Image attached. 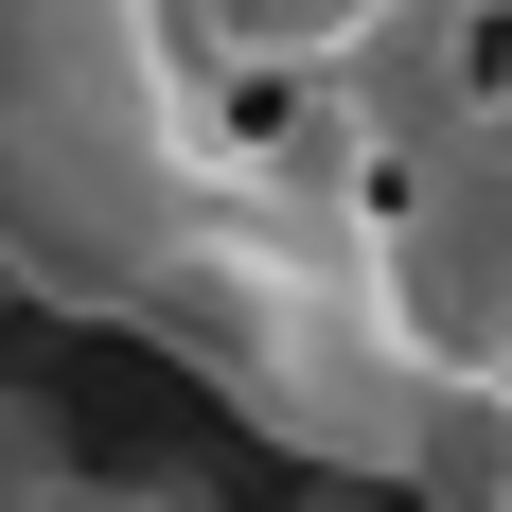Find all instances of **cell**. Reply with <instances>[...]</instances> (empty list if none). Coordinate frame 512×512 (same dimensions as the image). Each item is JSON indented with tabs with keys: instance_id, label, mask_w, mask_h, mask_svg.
Masks as SVG:
<instances>
[{
	"instance_id": "5",
	"label": "cell",
	"mask_w": 512,
	"mask_h": 512,
	"mask_svg": "<svg viewBox=\"0 0 512 512\" xmlns=\"http://www.w3.org/2000/svg\"><path fill=\"white\" fill-rule=\"evenodd\" d=\"M71 424H53V389H18V371H0V512H71Z\"/></svg>"
},
{
	"instance_id": "3",
	"label": "cell",
	"mask_w": 512,
	"mask_h": 512,
	"mask_svg": "<svg viewBox=\"0 0 512 512\" xmlns=\"http://www.w3.org/2000/svg\"><path fill=\"white\" fill-rule=\"evenodd\" d=\"M477 89H495V0H354L265 106H301L336 159L407 177V159H442L477 124Z\"/></svg>"
},
{
	"instance_id": "4",
	"label": "cell",
	"mask_w": 512,
	"mask_h": 512,
	"mask_svg": "<svg viewBox=\"0 0 512 512\" xmlns=\"http://www.w3.org/2000/svg\"><path fill=\"white\" fill-rule=\"evenodd\" d=\"M389 495L407 512H512V371H442V389H424Z\"/></svg>"
},
{
	"instance_id": "1",
	"label": "cell",
	"mask_w": 512,
	"mask_h": 512,
	"mask_svg": "<svg viewBox=\"0 0 512 512\" xmlns=\"http://www.w3.org/2000/svg\"><path fill=\"white\" fill-rule=\"evenodd\" d=\"M124 336L177 354L212 407L248 424V442H283L301 477H389L407 424H424V389H442V354H424V318H407V265H389V177L336 159L301 106H265V142L177 230V265L142 283Z\"/></svg>"
},
{
	"instance_id": "6",
	"label": "cell",
	"mask_w": 512,
	"mask_h": 512,
	"mask_svg": "<svg viewBox=\"0 0 512 512\" xmlns=\"http://www.w3.org/2000/svg\"><path fill=\"white\" fill-rule=\"evenodd\" d=\"M301 512H407L389 477H301Z\"/></svg>"
},
{
	"instance_id": "2",
	"label": "cell",
	"mask_w": 512,
	"mask_h": 512,
	"mask_svg": "<svg viewBox=\"0 0 512 512\" xmlns=\"http://www.w3.org/2000/svg\"><path fill=\"white\" fill-rule=\"evenodd\" d=\"M248 142L265 89L177 0H0V301L124 336Z\"/></svg>"
}]
</instances>
